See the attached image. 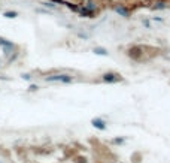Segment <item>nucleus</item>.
I'll return each instance as SVG.
<instances>
[{
  "label": "nucleus",
  "mask_w": 170,
  "mask_h": 163,
  "mask_svg": "<svg viewBox=\"0 0 170 163\" xmlns=\"http://www.w3.org/2000/svg\"><path fill=\"white\" fill-rule=\"evenodd\" d=\"M85 8L90 9V11H94V9H96V3H94L93 0H88V2L85 3Z\"/></svg>",
  "instance_id": "6e6552de"
},
{
  "label": "nucleus",
  "mask_w": 170,
  "mask_h": 163,
  "mask_svg": "<svg viewBox=\"0 0 170 163\" xmlns=\"http://www.w3.org/2000/svg\"><path fill=\"white\" fill-rule=\"evenodd\" d=\"M23 78H24V79H30L32 77H30V75H23Z\"/></svg>",
  "instance_id": "4468645a"
},
{
  "label": "nucleus",
  "mask_w": 170,
  "mask_h": 163,
  "mask_svg": "<svg viewBox=\"0 0 170 163\" xmlns=\"http://www.w3.org/2000/svg\"><path fill=\"white\" fill-rule=\"evenodd\" d=\"M76 11L81 14V15H82V17H85V18H93V15H94V11H90V9H87L85 6H82V8H78Z\"/></svg>",
  "instance_id": "39448f33"
},
{
  "label": "nucleus",
  "mask_w": 170,
  "mask_h": 163,
  "mask_svg": "<svg viewBox=\"0 0 170 163\" xmlns=\"http://www.w3.org/2000/svg\"><path fill=\"white\" fill-rule=\"evenodd\" d=\"M45 6H48V8H54V5H51V3H43Z\"/></svg>",
  "instance_id": "ddd939ff"
},
{
  "label": "nucleus",
  "mask_w": 170,
  "mask_h": 163,
  "mask_svg": "<svg viewBox=\"0 0 170 163\" xmlns=\"http://www.w3.org/2000/svg\"><path fill=\"white\" fill-rule=\"evenodd\" d=\"M91 124H93L96 129H99V130H104V129H106V123H104L102 118H93Z\"/></svg>",
  "instance_id": "20e7f679"
},
{
  "label": "nucleus",
  "mask_w": 170,
  "mask_h": 163,
  "mask_svg": "<svg viewBox=\"0 0 170 163\" xmlns=\"http://www.w3.org/2000/svg\"><path fill=\"white\" fill-rule=\"evenodd\" d=\"M6 18H17L18 17V12H15V11H8V12H5L3 14Z\"/></svg>",
  "instance_id": "0eeeda50"
},
{
  "label": "nucleus",
  "mask_w": 170,
  "mask_h": 163,
  "mask_svg": "<svg viewBox=\"0 0 170 163\" xmlns=\"http://www.w3.org/2000/svg\"><path fill=\"white\" fill-rule=\"evenodd\" d=\"M0 45H2V46H5V48H6V46H14V43L9 42V41H6V39H3V37H0Z\"/></svg>",
  "instance_id": "1a4fd4ad"
},
{
  "label": "nucleus",
  "mask_w": 170,
  "mask_h": 163,
  "mask_svg": "<svg viewBox=\"0 0 170 163\" xmlns=\"http://www.w3.org/2000/svg\"><path fill=\"white\" fill-rule=\"evenodd\" d=\"M124 141H125V139H124V138H117V139H113V141H112V142H113V144H122V142H124Z\"/></svg>",
  "instance_id": "9b49d317"
},
{
  "label": "nucleus",
  "mask_w": 170,
  "mask_h": 163,
  "mask_svg": "<svg viewBox=\"0 0 170 163\" xmlns=\"http://www.w3.org/2000/svg\"><path fill=\"white\" fill-rule=\"evenodd\" d=\"M164 8H166V2H157L155 6H154V9H164Z\"/></svg>",
  "instance_id": "9d476101"
},
{
  "label": "nucleus",
  "mask_w": 170,
  "mask_h": 163,
  "mask_svg": "<svg viewBox=\"0 0 170 163\" xmlns=\"http://www.w3.org/2000/svg\"><path fill=\"white\" fill-rule=\"evenodd\" d=\"M113 11H115L117 14H119L121 17H124V18H128V17H130V12H128V11L124 8V6H121V5H117V6H113Z\"/></svg>",
  "instance_id": "7ed1b4c3"
},
{
  "label": "nucleus",
  "mask_w": 170,
  "mask_h": 163,
  "mask_svg": "<svg viewBox=\"0 0 170 163\" xmlns=\"http://www.w3.org/2000/svg\"><path fill=\"white\" fill-rule=\"evenodd\" d=\"M45 79H46V81H58V82H70V81H72V77H70V75H66V73H57V75L46 77Z\"/></svg>",
  "instance_id": "f257e3e1"
},
{
  "label": "nucleus",
  "mask_w": 170,
  "mask_h": 163,
  "mask_svg": "<svg viewBox=\"0 0 170 163\" xmlns=\"http://www.w3.org/2000/svg\"><path fill=\"white\" fill-rule=\"evenodd\" d=\"M93 52L97 54V55H108V51H106L104 48H94Z\"/></svg>",
  "instance_id": "423d86ee"
},
{
  "label": "nucleus",
  "mask_w": 170,
  "mask_h": 163,
  "mask_svg": "<svg viewBox=\"0 0 170 163\" xmlns=\"http://www.w3.org/2000/svg\"><path fill=\"white\" fill-rule=\"evenodd\" d=\"M102 79L104 82H119L122 78L119 77V73H115V72H108V73H103L102 75Z\"/></svg>",
  "instance_id": "f03ea898"
},
{
  "label": "nucleus",
  "mask_w": 170,
  "mask_h": 163,
  "mask_svg": "<svg viewBox=\"0 0 170 163\" xmlns=\"http://www.w3.org/2000/svg\"><path fill=\"white\" fill-rule=\"evenodd\" d=\"M37 88H39L37 86H30V87H28V90H30V91H36Z\"/></svg>",
  "instance_id": "f8f14e48"
}]
</instances>
